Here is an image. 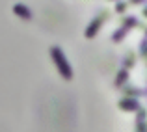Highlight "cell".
<instances>
[{
    "label": "cell",
    "instance_id": "6da1fadb",
    "mask_svg": "<svg viewBox=\"0 0 147 132\" xmlns=\"http://www.w3.org/2000/svg\"><path fill=\"white\" fill-rule=\"evenodd\" d=\"M49 54H50V60H52V63H54V67H56V71L60 73V76L63 80H73V67H71V63H69V60H67V56H65V52L60 48L58 45H52L49 48Z\"/></svg>",
    "mask_w": 147,
    "mask_h": 132
},
{
    "label": "cell",
    "instance_id": "5b68a950",
    "mask_svg": "<svg viewBox=\"0 0 147 132\" xmlns=\"http://www.w3.org/2000/svg\"><path fill=\"white\" fill-rule=\"evenodd\" d=\"M136 125H134V129L138 132H147V108H140V110L136 112Z\"/></svg>",
    "mask_w": 147,
    "mask_h": 132
},
{
    "label": "cell",
    "instance_id": "52a82bcc",
    "mask_svg": "<svg viewBox=\"0 0 147 132\" xmlns=\"http://www.w3.org/2000/svg\"><path fill=\"white\" fill-rule=\"evenodd\" d=\"M127 80H129V69H127V67H123L121 71H117V75H115L114 88H115V89H121V88L127 84Z\"/></svg>",
    "mask_w": 147,
    "mask_h": 132
},
{
    "label": "cell",
    "instance_id": "3957f363",
    "mask_svg": "<svg viewBox=\"0 0 147 132\" xmlns=\"http://www.w3.org/2000/svg\"><path fill=\"white\" fill-rule=\"evenodd\" d=\"M138 24H140V22H138L136 17H132V15H130V17H125V19H123V22H121V26H119V28L110 36L112 43H121V41L125 39L127 34H129L130 30H134Z\"/></svg>",
    "mask_w": 147,
    "mask_h": 132
},
{
    "label": "cell",
    "instance_id": "8992f818",
    "mask_svg": "<svg viewBox=\"0 0 147 132\" xmlns=\"http://www.w3.org/2000/svg\"><path fill=\"white\" fill-rule=\"evenodd\" d=\"M13 13L17 15V17L24 19V21H32V9H30L28 6H24V4H15L13 6Z\"/></svg>",
    "mask_w": 147,
    "mask_h": 132
},
{
    "label": "cell",
    "instance_id": "7c38bea8",
    "mask_svg": "<svg viewBox=\"0 0 147 132\" xmlns=\"http://www.w3.org/2000/svg\"><path fill=\"white\" fill-rule=\"evenodd\" d=\"M142 2H145V0H129L130 6H138V4H142Z\"/></svg>",
    "mask_w": 147,
    "mask_h": 132
},
{
    "label": "cell",
    "instance_id": "30bf717a",
    "mask_svg": "<svg viewBox=\"0 0 147 132\" xmlns=\"http://www.w3.org/2000/svg\"><path fill=\"white\" fill-rule=\"evenodd\" d=\"M140 56L147 61V36H144L140 41Z\"/></svg>",
    "mask_w": 147,
    "mask_h": 132
},
{
    "label": "cell",
    "instance_id": "9c48e42d",
    "mask_svg": "<svg viewBox=\"0 0 147 132\" xmlns=\"http://www.w3.org/2000/svg\"><path fill=\"white\" fill-rule=\"evenodd\" d=\"M134 65H136V54L129 50V52H125V58H123V67L132 69Z\"/></svg>",
    "mask_w": 147,
    "mask_h": 132
},
{
    "label": "cell",
    "instance_id": "8fae6325",
    "mask_svg": "<svg viewBox=\"0 0 147 132\" xmlns=\"http://www.w3.org/2000/svg\"><path fill=\"white\" fill-rule=\"evenodd\" d=\"M129 6H130L129 0H127V2H121V0H117V2H115V13H125Z\"/></svg>",
    "mask_w": 147,
    "mask_h": 132
},
{
    "label": "cell",
    "instance_id": "277c9868",
    "mask_svg": "<svg viewBox=\"0 0 147 132\" xmlns=\"http://www.w3.org/2000/svg\"><path fill=\"white\" fill-rule=\"evenodd\" d=\"M117 106H119V110H123V112H138V110L142 108V104H140V99L125 95V97H123V99L117 102Z\"/></svg>",
    "mask_w": 147,
    "mask_h": 132
},
{
    "label": "cell",
    "instance_id": "9a60e30c",
    "mask_svg": "<svg viewBox=\"0 0 147 132\" xmlns=\"http://www.w3.org/2000/svg\"><path fill=\"white\" fill-rule=\"evenodd\" d=\"M110 2H117V0H110Z\"/></svg>",
    "mask_w": 147,
    "mask_h": 132
},
{
    "label": "cell",
    "instance_id": "4fadbf2b",
    "mask_svg": "<svg viewBox=\"0 0 147 132\" xmlns=\"http://www.w3.org/2000/svg\"><path fill=\"white\" fill-rule=\"evenodd\" d=\"M142 13H144V17H145V19H147V6H145V7H144V11H142Z\"/></svg>",
    "mask_w": 147,
    "mask_h": 132
},
{
    "label": "cell",
    "instance_id": "5bb4252c",
    "mask_svg": "<svg viewBox=\"0 0 147 132\" xmlns=\"http://www.w3.org/2000/svg\"><path fill=\"white\" fill-rule=\"evenodd\" d=\"M145 36H147V26H145Z\"/></svg>",
    "mask_w": 147,
    "mask_h": 132
},
{
    "label": "cell",
    "instance_id": "7a4b0ae2",
    "mask_svg": "<svg viewBox=\"0 0 147 132\" xmlns=\"http://www.w3.org/2000/svg\"><path fill=\"white\" fill-rule=\"evenodd\" d=\"M108 17H110V13H108L106 9H102L100 13H97L93 19H91L90 24L86 26V30H84V37H86V39H93V37L99 34V30L102 28V24L108 21Z\"/></svg>",
    "mask_w": 147,
    "mask_h": 132
},
{
    "label": "cell",
    "instance_id": "ba28073f",
    "mask_svg": "<svg viewBox=\"0 0 147 132\" xmlns=\"http://www.w3.org/2000/svg\"><path fill=\"white\" fill-rule=\"evenodd\" d=\"M121 89H123V91H125V95H129V97H136V99H142V97H147V89H144V88L123 86Z\"/></svg>",
    "mask_w": 147,
    "mask_h": 132
}]
</instances>
